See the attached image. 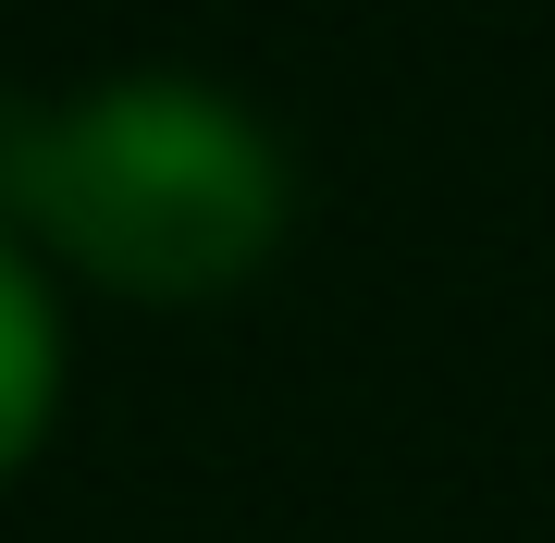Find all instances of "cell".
<instances>
[{"label":"cell","mask_w":555,"mask_h":543,"mask_svg":"<svg viewBox=\"0 0 555 543\" xmlns=\"http://www.w3.org/2000/svg\"><path fill=\"white\" fill-rule=\"evenodd\" d=\"M0 222L137 309H198L284 247L297 161L210 75H112L87 100H0Z\"/></svg>","instance_id":"6da1fadb"},{"label":"cell","mask_w":555,"mask_h":543,"mask_svg":"<svg viewBox=\"0 0 555 543\" xmlns=\"http://www.w3.org/2000/svg\"><path fill=\"white\" fill-rule=\"evenodd\" d=\"M50 408H62V309H50L38 247L0 222V482L38 457Z\"/></svg>","instance_id":"7a4b0ae2"}]
</instances>
